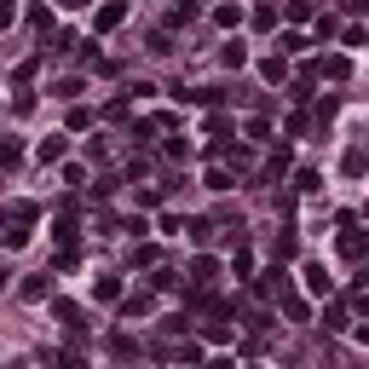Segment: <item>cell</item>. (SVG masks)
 I'll return each mask as SVG.
<instances>
[{
    "mask_svg": "<svg viewBox=\"0 0 369 369\" xmlns=\"http://www.w3.org/2000/svg\"><path fill=\"white\" fill-rule=\"evenodd\" d=\"M341 254L346 260H369V231H358L352 214H341Z\"/></svg>",
    "mask_w": 369,
    "mask_h": 369,
    "instance_id": "1",
    "label": "cell"
},
{
    "mask_svg": "<svg viewBox=\"0 0 369 369\" xmlns=\"http://www.w3.org/2000/svg\"><path fill=\"white\" fill-rule=\"evenodd\" d=\"M127 23V0H104L99 12H92V35H110V29H121Z\"/></svg>",
    "mask_w": 369,
    "mask_h": 369,
    "instance_id": "2",
    "label": "cell"
},
{
    "mask_svg": "<svg viewBox=\"0 0 369 369\" xmlns=\"http://www.w3.org/2000/svg\"><path fill=\"white\" fill-rule=\"evenodd\" d=\"M300 277H306V294H317V300H329V294H335V277L323 271V265H306Z\"/></svg>",
    "mask_w": 369,
    "mask_h": 369,
    "instance_id": "3",
    "label": "cell"
},
{
    "mask_svg": "<svg viewBox=\"0 0 369 369\" xmlns=\"http://www.w3.org/2000/svg\"><path fill=\"white\" fill-rule=\"evenodd\" d=\"M214 277H219V260H214V254H197V260H191V283H197V289H208Z\"/></svg>",
    "mask_w": 369,
    "mask_h": 369,
    "instance_id": "4",
    "label": "cell"
},
{
    "mask_svg": "<svg viewBox=\"0 0 369 369\" xmlns=\"http://www.w3.org/2000/svg\"><path fill=\"white\" fill-rule=\"evenodd\" d=\"M23 300H46V294H53V277H46V271H35V277H23V289H18Z\"/></svg>",
    "mask_w": 369,
    "mask_h": 369,
    "instance_id": "5",
    "label": "cell"
},
{
    "mask_svg": "<svg viewBox=\"0 0 369 369\" xmlns=\"http://www.w3.org/2000/svg\"><path fill=\"white\" fill-rule=\"evenodd\" d=\"M363 167H369V156H363V150L352 145V150L341 156V173H346V179H363Z\"/></svg>",
    "mask_w": 369,
    "mask_h": 369,
    "instance_id": "6",
    "label": "cell"
},
{
    "mask_svg": "<svg viewBox=\"0 0 369 369\" xmlns=\"http://www.w3.org/2000/svg\"><path fill=\"white\" fill-rule=\"evenodd\" d=\"M121 317H150V294H145V289L127 294V300H121Z\"/></svg>",
    "mask_w": 369,
    "mask_h": 369,
    "instance_id": "7",
    "label": "cell"
},
{
    "mask_svg": "<svg viewBox=\"0 0 369 369\" xmlns=\"http://www.w3.org/2000/svg\"><path fill=\"white\" fill-rule=\"evenodd\" d=\"M35 156H40V162H64V138H58V133H53V138H40Z\"/></svg>",
    "mask_w": 369,
    "mask_h": 369,
    "instance_id": "8",
    "label": "cell"
},
{
    "mask_svg": "<svg viewBox=\"0 0 369 369\" xmlns=\"http://www.w3.org/2000/svg\"><path fill=\"white\" fill-rule=\"evenodd\" d=\"M323 329H329V335L352 329V317H346V306H329V312H323Z\"/></svg>",
    "mask_w": 369,
    "mask_h": 369,
    "instance_id": "9",
    "label": "cell"
},
{
    "mask_svg": "<svg viewBox=\"0 0 369 369\" xmlns=\"http://www.w3.org/2000/svg\"><path fill=\"white\" fill-rule=\"evenodd\" d=\"M277 46H283V58H294V53H306V35H300V29H283V35H277Z\"/></svg>",
    "mask_w": 369,
    "mask_h": 369,
    "instance_id": "10",
    "label": "cell"
},
{
    "mask_svg": "<svg viewBox=\"0 0 369 369\" xmlns=\"http://www.w3.org/2000/svg\"><path fill=\"white\" fill-rule=\"evenodd\" d=\"M92 294H99V300H127V294H121V277H99Z\"/></svg>",
    "mask_w": 369,
    "mask_h": 369,
    "instance_id": "11",
    "label": "cell"
},
{
    "mask_svg": "<svg viewBox=\"0 0 369 369\" xmlns=\"http://www.w3.org/2000/svg\"><path fill=\"white\" fill-rule=\"evenodd\" d=\"M260 75H265V81H289V58H283V53L265 58V64H260Z\"/></svg>",
    "mask_w": 369,
    "mask_h": 369,
    "instance_id": "12",
    "label": "cell"
},
{
    "mask_svg": "<svg viewBox=\"0 0 369 369\" xmlns=\"http://www.w3.org/2000/svg\"><path fill=\"white\" fill-rule=\"evenodd\" d=\"M173 363H184V369L202 363V346H197V341H179V346H173Z\"/></svg>",
    "mask_w": 369,
    "mask_h": 369,
    "instance_id": "13",
    "label": "cell"
},
{
    "mask_svg": "<svg viewBox=\"0 0 369 369\" xmlns=\"http://www.w3.org/2000/svg\"><path fill=\"white\" fill-rule=\"evenodd\" d=\"M346 70H352V64H346L341 53H335V58H323V64H317V75H329V81H346Z\"/></svg>",
    "mask_w": 369,
    "mask_h": 369,
    "instance_id": "14",
    "label": "cell"
},
{
    "mask_svg": "<svg viewBox=\"0 0 369 369\" xmlns=\"http://www.w3.org/2000/svg\"><path fill=\"white\" fill-rule=\"evenodd\" d=\"M219 64H225V70H243V64H248V53H243V40H231L225 53H219Z\"/></svg>",
    "mask_w": 369,
    "mask_h": 369,
    "instance_id": "15",
    "label": "cell"
},
{
    "mask_svg": "<svg viewBox=\"0 0 369 369\" xmlns=\"http://www.w3.org/2000/svg\"><path fill=\"white\" fill-rule=\"evenodd\" d=\"M289 173V145H277V156L265 162V179H283Z\"/></svg>",
    "mask_w": 369,
    "mask_h": 369,
    "instance_id": "16",
    "label": "cell"
},
{
    "mask_svg": "<svg viewBox=\"0 0 369 369\" xmlns=\"http://www.w3.org/2000/svg\"><path fill=\"white\" fill-rule=\"evenodd\" d=\"M53 237H58V243H64V248H75V237H81V231H75V219H70V214H64V219H58V225H53Z\"/></svg>",
    "mask_w": 369,
    "mask_h": 369,
    "instance_id": "17",
    "label": "cell"
},
{
    "mask_svg": "<svg viewBox=\"0 0 369 369\" xmlns=\"http://www.w3.org/2000/svg\"><path fill=\"white\" fill-rule=\"evenodd\" d=\"M214 18H219L225 29H237V23H243V6H237V0H231V6H214Z\"/></svg>",
    "mask_w": 369,
    "mask_h": 369,
    "instance_id": "18",
    "label": "cell"
},
{
    "mask_svg": "<svg viewBox=\"0 0 369 369\" xmlns=\"http://www.w3.org/2000/svg\"><path fill=\"white\" fill-rule=\"evenodd\" d=\"M75 92H81V75H64V81L53 87V99H75Z\"/></svg>",
    "mask_w": 369,
    "mask_h": 369,
    "instance_id": "19",
    "label": "cell"
},
{
    "mask_svg": "<svg viewBox=\"0 0 369 369\" xmlns=\"http://www.w3.org/2000/svg\"><path fill=\"white\" fill-rule=\"evenodd\" d=\"M254 29H277V6H254Z\"/></svg>",
    "mask_w": 369,
    "mask_h": 369,
    "instance_id": "20",
    "label": "cell"
},
{
    "mask_svg": "<svg viewBox=\"0 0 369 369\" xmlns=\"http://www.w3.org/2000/svg\"><path fill=\"white\" fill-rule=\"evenodd\" d=\"M283 312H289L294 323H306V300H300V294H283Z\"/></svg>",
    "mask_w": 369,
    "mask_h": 369,
    "instance_id": "21",
    "label": "cell"
},
{
    "mask_svg": "<svg viewBox=\"0 0 369 369\" xmlns=\"http://www.w3.org/2000/svg\"><path fill=\"white\" fill-rule=\"evenodd\" d=\"M289 99H294V104H306V99H312V75H300V81L289 87Z\"/></svg>",
    "mask_w": 369,
    "mask_h": 369,
    "instance_id": "22",
    "label": "cell"
},
{
    "mask_svg": "<svg viewBox=\"0 0 369 369\" xmlns=\"http://www.w3.org/2000/svg\"><path fill=\"white\" fill-rule=\"evenodd\" d=\"M317 184H323V179H317L312 167H300V173H294V191H317Z\"/></svg>",
    "mask_w": 369,
    "mask_h": 369,
    "instance_id": "23",
    "label": "cell"
},
{
    "mask_svg": "<svg viewBox=\"0 0 369 369\" xmlns=\"http://www.w3.org/2000/svg\"><path fill=\"white\" fill-rule=\"evenodd\" d=\"M202 341H214V346H225V341H231V329H225V323H208V329H202Z\"/></svg>",
    "mask_w": 369,
    "mask_h": 369,
    "instance_id": "24",
    "label": "cell"
},
{
    "mask_svg": "<svg viewBox=\"0 0 369 369\" xmlns=\"http://www.w3.org/2000/svg\"><path fill=\"white\" fill-rule=\"evenodd\" d=\"M352 312H358V323H369V289H358V294H352Z\"/></svg>",
    "mask_w": 369,
    "mask_h": 369,
    "instance_id": "25",
    "label": "cell"
},
{
    "mask_svg": "<svg viewBox=\"0 0 369 369\" xmlns=\"http://www.w3.org/2000/svg\"><path fill=\"white\" fill-rule=\"evenodd\" d=\"M64 6H87V0H64Z\"/></svg>",
    "mask_w": 369,
    "mask_h": 369,
    "instance_id": "26",
    "label": "cell"
},
{
    "mask_svg": "<svg viewBox=\"0 0 369 369\" xmlns=\"http://www.w3.org/2000/svg\"><path fill=\"white\" fill-rule=\"evenodd\" d=\"M208 369H231V363H208Z\"/></svg>",
    "mask_w": 369,
    "mask_h": 369,
    "instance_id": "27",
    "label": "cell"
},
{
    "mask_svg": "<svg viewBox=\"0 0 369 369\" xmlns=\"http://www.w3.org/2000/svg\"><path fill=\"white\" fill-rule=\"evenodd\" d=\"M191 6H208V0H191Z\"/></svg>",
    "mask_w": 369,
    "mask_h": 369,
    "instance_id": "28",
    "label": "cell"
}]
</instances>
